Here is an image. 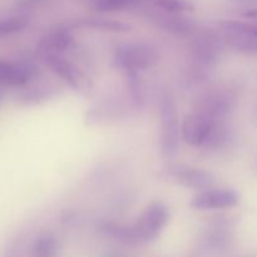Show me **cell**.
<instances>
[{
	"mask_svg": "<svg viewBox=\"0 0 257 257\" xmlns=\"http://www.w3.org/2000/svg\"><path fill=\"white\" fill-rule=\"evenodd\" d=\"M222 44V38L211 30H197L193 34L191 63L186 75L188 84H202L210 78L221 57Z\"/></svg>",
	"mask_w": 257,
	"mask_h": 257,
	"instance_id": "1",
	"label": "cell"
},
{
	"mask_svg": "<svg viewBox=\"0 0 257 257\" xmlns=\"http://www.w3.org/2000/svg\"><path fill=\"white\" fill-rule=\"evenodd\" d=\"M158 108L161 120V152L165 157L171 158L177 155L181 137L177 105L172 93L166 89L162 90Z\"/></svg>",
	"mask_w": 257,
	"mask_h": 257,
	"instance_id": "2",
	"label": "cell"
},
{
	"mask_svg": "<svg viewBox=\"0 0 257 257\" xmlns=\"http://www.w3.org/2000/svg\"><path fill=\"white\" fill-rule=\"evenodd\" d=\"M170 221V210L161 201H155L143 212V215L131 225L136 245L156 240Z\"/></svg>",
	"mask_w": 257,
	"mask_h": 257,
	"instance_id": "3",
	"label": "cell"
},
{
	"mask_svg": "<svg viewBox=\"0 0 257 257\" xmlns=\"http://www.w3.org/2000/svg\"><path fill=\"white\" fill-rule=\"evenodd\" d=\"M158 54L146 43H125L117 48L114 63L123 72H142L155 67Z\"/></svg>",
	"mask_w": 257,
	"mask_h": 257,
	"instance_id": "4",
	"label": "cell"
},
{
	"mask_svg": "<svg viewBox=\"0 0 257 257\" xmlns=\"http://www.w3.org/2000/svg\"><path fill=\"white\" fill-rule=\"evenodd\" d=\"M237 102V94L232 88H215L205 93L197 100L195 112L208 115L212 119H227L228 114L235 108Z\"/></svg>",
	"mask_w": 257,
	"mask_h": 257,
	"instance_id": "5",
	"label": "cell"
},
{
	"mask_svg": "<svg viewBox=\"0 0 257 257\" xmlns=\"http://www.w3.org/2000/svg\"><path fill=\"white\" fill-rule=\"evenodd\" d=\"M161 176H163L166 180H171L177 185L190 190H196L198 192L210 190L216 182L215 176L210 171L186 165L168 166L163 168Z\"/></svg>",
	"mask_w": 257,
	"mask_h": 257,
	"instance_id": "6",
	"label": "cell"
},
{
	"mask_svg": "<svg viewBox=\"0 0 257 257\" xmlns=\"http://www.w3.org/2000/svg\"><path fill=\"white\" fill-rule=\"evenodd\" d=\"M43 60L48 65V68L57 77L64 80L72 89L82 95L90 94L93 89L92 80L77 65L63 58L62 55H50Z\"/></svg>",
	"mask_w": 257,
	"mask_h": 257,
	"instance_id": "7",
	"label": "cell"
},
{
	"mask_svg": "<svg viewBox=\"0 0 257 257\" xmlns=\"http://www.w3.org/2000/svg\"><path fill=\"white\" fill-rule=\"evenodd\" d=\"M37 65L30 59L18 62L0 59V87L22 88L37 75Z\"/></svg>",
	"mask_w": 257,
	"mask_h": 257,
	"instance_id": "8",
	"label": "cell"
},
{
	"mask_svg": "<svg viewBox=\"0 0 257 257\" xmlns=\"http://www.w3.org/2000/svg\"><path fill=\"white\" fill-rule=\"evenodd\" d=\"M216 122L217 120L202 113H191L186 115L181 124V137L187 145L202 148L207 138L210 137Z\"/></svg>",
	"mask_w": 257,
	"mask_h": 257,
	"instance_id": "9",
	"label": "cell"
},
{
	"mask_svg": "<svg viewBox=\"0 0 257 257\" xmlns=\"http://www.w3.org/2000/svg\"><path fill=\"white\" fill-rule=\"evenodd\" d=\"M238 195L231 188H210L198 192L191 200L190 206L195 210H226L238 203Z\"/></svg>",
	"mask_w": 257,
	"mask_h": 257,
	"instance_id": "10",
	"label": "cell"
},
{
	"mask_svg": "<svg viewBox=\"0 0 257 257\" xmlns=\"http://www.w3.org/2000/svg\"><path fill=\"white\" fill-rule=\"evenodd\" d=\"M151 20L162 29L176 35L187 37V35H193L197 32L195 23L192 20H188L187 18L181 17L180 14H171V13L165 12L152 13Z\"/></svg>",
	"mask_w": 257,
	"mask_h": 257,
	"instance_id": "11",
	"label": "cell"
},
{
	"mask_svg": "<svg viewBox=\"0 0 257 257\" xmlns=\"http://www.w3.org/2000/svg\"><path fill=\"white\" fill-rule=\"evenodd\" d=\"M74 43L72 33L67 29H58L43 38L38 44V54L44 59L50 55H62Z\"/></svg>",
	"mask_w": 257,
	"mask_h": 257,
	"instance_id": "12",
	"label": "cell"
},
{
	"mask_svg": "<svg viewBox=\"0 0 257 257\" xmlns=\"http://www.w3.org/2000/svg\"><path fill=\"white\" fill-rule=\"evenodd\" d=\"M223 43L230 45L236 52L247 55H257V38L238 30L223 29Z\"/></svg>",
	"mask_w": 257,
	"mask_h": 257,
	"instance_id": "13",
	"label": "cell"
},
{
	"mask_svg": "<svg viewBox=\"0 0 257 257\" xmlns=\"http://www.w3.org/2000/svg\"><path fill=\"white\" fill-rule=\"evenodd\" d=\"M231 141H232V130L227 124V119L217 120L202 148L207 152H218L227 147Z\"/></svg>",
	"mask_w": 257,
	"mask_h": 257,
	"instance_id": "14",
	"label": "cell"
},
{
	"mask_svg": "<svg viewBox=\"0 0 257 257\" xmlns=\"http://www.w3.org/2000/svg\"><path fill=\"white\" fill-rule=\"evenodd\" d=\"M78 27L87 28V29L102 30V32L110 33H127L132 30V27L123 22H117L112 19H104V18H87L77 23Z\"/></svg>",
	"mask_w": 257,
	"mask_h": 257,
	"instance_id": "15",
	"label": "cell"
},
{
	"mask_svg": "<svg viewBox=\"0 0 257 257\" xmlns=\"http://www.w3.org/2000/svg\"><path fill=\"white\" fill-rule=\"evenodd\" d=\"M125 83H127L128 92H130L131 100L136 108H143L146 103V90L145 84L141 79L137 72H124Z\"/></svg>",
	"mask_w": 257,
	"mask_h": 257,
	"instance_id": "16",
	"label": "cell"
},
{
	"mask_svg": "<svg viewBox=\"0 0 257 257\" xmlns=\"http://www.w3.org/2000/svg\"><path fill=\"white\" fill-rule=\"evenodd\" d=\"M93 10L99 13L119 12L138 5L143 0H89Z\"/></svg>",
	"mask_w": 257,
	"mask_h": 257,
	"instance_id": "17",
	"label": "cell"
},
{
	"mask_svg": "<svg viewBox=\"0 0 257 257\" xmlns=\"http://www.w3.org/2000/svg\"><path fill=\"white\" fill-rule=\"evenodd\" d=\"M34 257H55L58 252V241L52 235H42L33 243Z\"/></svg>",
	"mask_w": 257,
	"mask_h": 257,
	"instance_id": "18",
	"label": "cell"
},
{
	"mask_svg": "<svg viewBox=\"0 0 257 257\" xmlns=\"http://www.w3.org/2000/svg\"><path fill=\"white\" fill-rule=\"evenodd\" d=\"M143 2H151L161 12L171 13V14H182L193 9L192 5L186 0H143Z\"/></svg>",
	"mask_w": 257,
	"mask_h": 257,
	"instance_id": "19",
	"label": "cell"
},
{
	"mask_svg": "<svg viewBox=\"0 0 257 257\" xmlns=\"http://www.w3.org/2000/svg\"><path fill=\"white\" fill-rule=\"evenodd\" d=\"M50 90L52 89H49V87H47V85H44V87L39 85V87L25 88V89H23L19 99L25 103L39 102V100L50 97Z\"/></svg>",
	"mask_w": 257,
	"mask_h": 257,
	"instance_id": "20",
	"label": "cell"
},
{
	"mask_svg": "<svg viewBox=\"0 0 257 257\" xmlns=\"http://www.w3.org/2000/svg\"><path fill=\"white\" fill-rule=\"evenodd\" d=\"M27 20L23 18H10L0 22V37H7V35L15 34L27 28Z\"/></svg>",
	"mask_w": 257,
	"mask_h": 257,
	"instance_id": "21",
	"label": "cell"
},
{
	"mask_svg": "<svg viewBox=\"0 0 257 257\" xmlns=\"http://www.w3.org/2000/svg\"><path fill=\"white\" fill-rule=\"evenodd\" d=\"M221 27H222V29L238 30V32L247 33V34L257 38V24H248V23H241V22H235V20H227V22L221 23Z\"/></svg>",
	"mask_w": 257,
	"mask_h": 257,
	"instance_id": "22",
	"label": "cell"
},
{
	"mask_svg": "<svg viewBox=\"0 0 257 257\" xmlns=\"http://www.w3.org/2000/svg\"><path fill=\"white\" fill-rule=\"evenodd\" d=\"M102 257H130L125 255L124 252H120V251H107L102 255Z\"/></svg>",
	"mask_w": 257,
	"mask_h": 257,
	"instance_id": "23",
	"label": "cell"
},
{
	"mask_svg": "<svg viewBox=\"0 0 257 257\" xmlns=\"http://www.w3.org/2000/svg\"><path fill=\"white\" fill-rule=\"evenodd\" d=\"M243 17L248 18V19H252V20H257V9H252V10H248L243 14Z\"/></svg>",
	"mask_w": 257,
	"mask_h": 257,
	"instance_id": "24",
	"label": "cell"
},
{
	"mask_svg": "<svg viewBox=\"0 0 257 257\" xmlns=\"http://www.w3.org/2000/svg\"><path fill=\"white\" fill-rule=\"evenodd\" d=\"M30 2H33V3H37V2H42V0H30Z\"/></svg>",
	"mask_w": 257,
	"mask_h": 257,
	"instance_id": "25",
	"label": "cell"
}]
</instances>
